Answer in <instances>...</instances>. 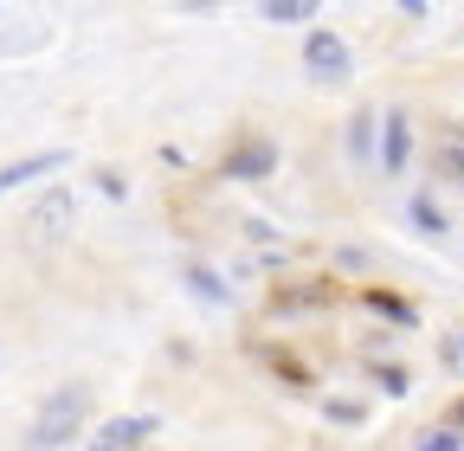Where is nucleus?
I'll return each instance as SVG.
<instances>
[{
	"mask_svg": "<svg viewBox=\"0 0 464 451\" xmlns=\"http://www.w3.org/2000/svg\"><path fill=\"white\" fill-rule=\"evenodd\" d=\"M439 168H445V175L464 187V142H445V149H439Z\"/></svg>",
	"mask_w": 464,
	"mask_h": 451,
	"instance_id": "nucleus-10",
	"label": "nucleus"
},
{
	"mask_svg": "<svg viewBox=\"0 0 464 451\" xmlns=\"http://www.w3.org/2000/svg\"><path fill=\"white\" fill-rule=\"evenodd\" d=\"M271 161H277V149H271L265 136H252V142H239V149H232L226 175H232V181H258V175H271Z\"/></svg>",
	"mask_w": 464,
	"mask_h": 451,
	"instance_id": "nucleus-4",
	"label": "nucleus"
},
{
	"mask_svg": "<svg viewBox=\"0 0 464 451\" xmlns=\"http://www.w3.org/2000/svg\"><path fill=\"white\" fill-rule=\"evenodd\" d=\"M445 368H464V335H451V342H445Z\"/></svg>",
	"mask_w": 464,
	"mask_h": 451,
	"instance_id": "nucleus-15",
	"label": "nucleus"
},
{
	"mask_svg": "<svg viewBox=\"0 0 464 451\" xmlns=\"http://www.w3.org/2000/svg\"><path fill=\"white\" fill-rule=\"evenodd\" d=\"M265 14H271V20H310V7H304V0H271Z\"/></svg>",
	"mask_w": 464,
	"mask_h": 451,
	"instance_id": "nucleus-13",
	"label": "nucleus"
},
{
	"mask_svg": "<svg viewBox=\"0 0 464 451\" xmlns=\"http://www.w3.org/2000/svg\"><path fill=\"white\" fill-rule=\"evenodd\" d=\"M149 432H155L149 419H110V426H103V432L91 438V451H136V445H142Z\"/></svg>",
	"mask_w": 464,
	"mask_h": 451,
	"instance_id": "nucleus-6",
	"label": "nucleus"
},
{
	"mask_svg": "<svg viewBox=\"0 0 464 451\" xmlns=\"http://www.w3.org/2000/svg\"><path fill=\"white\" fill-rule=\"evenodd\" d=\"M304 65H310V78H323V84H342V78H348V45H342L329 26H316V33L304 39Z\"/></svg>",
	"mask_w": 464,
	"mask_h": 451,
	"instance_id": "nucleus-2",
	"label": "nucleus"
},
{
	"mask_svg": "<svg viewBox=\"0 0 464 451\" xmlns=\"http://www.w3.org/2000/svg\"><path fill=\"white\" fill-rule=\"evenodd\" d=\"M368 136H374V117H355V130H348V149H368Z\"/></svg>",
	"mask_w": 464,
	"mask_h": 451,
	"instance_id": "nucleus-14",
	"label": "nucleus"
},
{
	"mask_svg": "<svg viewBox=\"0 0 464 451\" xmlns=\"http://www.w3.org/2000/svg\"><path fill=\"white\" fill-rule=\"evenodd\" d=\"M406 149H413V136H406V117L393 110V117H387V168H393V175L406 168Z\"/></svg>",
	"mask_w": 464,
	"mask_h": 451,
	"instance_id": "nucleus-8",
	"label": "nucleus"
},
{
	"mask_svg": "<svg viewBox=\"0 0 464 451\" xmlns=\"http://www.w3.org/2000/svg\"><path fill=\"white\" fill-rule=\"evenodd\" d=\"M58 168H65V149L26 155V161H14V168H0V194H7V187H20V181H39V175H58Z\"/></svg>",
	"mask_w": 464,
	"mask_h": 451,
	"instance_id": "nucleus-5",
	"label": "nucleus"
},
{
	"mask_svg": "<svg viewBox=\"0 0 464 451\" xmlns=\"http://www.w3.org/2000/svg\"><path fill=\"white\" fill-rule=\"evenodd\" d=\"M84 413H91V387H58V393H45L39 413H33L26 445H33V451H58L65 438H78Z\"/></svg>",
	"mask_w": 464,
	"mask_h": 451,
	"instance_id": "nucleus-1",
	"label": "nucleus"
},
{
	"mask_svg": "<svg viewBox=\"0 0 464 451\" xmlns=\"http://www.w3.org/2000/svg\"><path fill=\"white\" fill-rule=\"evenodd\" d=\"M368 303H374L381 316H393V322H413V303H400V297H387V291H368Z\"/></svg>",
	"mask_w": 464,
	"mask_h": 451,
	"instance_id": "nucleus-9",
	"label": "nucleus"
},
{
	"mask_svg": "<svg viewBox=\"0 0 464 451\" xmlns=\"http://www.w3.org/2000/svg\"><path fill=\"white\" fill-rule=\"evenodd\" d=\"M329 297H335V291L323 284V277H304L297 291H277V297H271V310H277V316H290V310H323Z\"/></svg>",
	"mask_w": 464,
	"mask_h": 451,
	"instance_id": "nucleus-7",
	"label": "nucleus"
},
{
	"mask_svg": "<svg viewBox=\"0 0 464 451\" xmlns=\"http://www.w3.org/2000/svg\"><path fill=\"white\" fill-rule=\"evenodd\" d=\"M420 451H464V438H458L451 426H439V432H426V438H420Z\"/></svg>",
	"mask_w": 464,
	"mask_h": 451,
	"instance_id": "nucleus-11",
	"label": "nucleus"
},
{
	"mask_svg": "<svg viewBox=\"0 0 464 451\" xmlns=\"http://www.w3.org/2000/svg\"><path fill=\"white\" fill-rule=\"evenodd\" d=\"M65 226H72V194H65V187H52V194H45V200L33 206L26 233H33V239H58Z\"/></svg>",
	"mask_w": 464,
	"mask_h": 451,
	"instance_id": "nucleus-3",
	"label": "nucleus"
},
{
	"mask_svg": "<svg viewBox=\"0 0 464 451\" xmlns=\"http://www.w3.org/2000/svg\"><path fill=\"white\" fill-rule=\"evenodd\" d=\"M445 426H451V432H464V400L451 407V419H445Z\"/></svg>",
	"mask_w": 464,
	"mask_h": 451,
	"instance_id": "nucleus-16",
	"label": "nucleus"
},
{
	"mask_svg": "<svg viewBox=\"0 0 464 451\" xmlns=\"http://www.w3.org/2000/svg\"><path fill=\"white\" fill-rule=\"evenodd\" d=\"M413 219L426 226V233H451V226L439 219V206H432V200H413Z\"/></svg>",
	"mask_w": 464,
	"mask_h": 451,
	"instance_id": "nucleus-12",
	"label": "nucleus"
}]
</instances>
